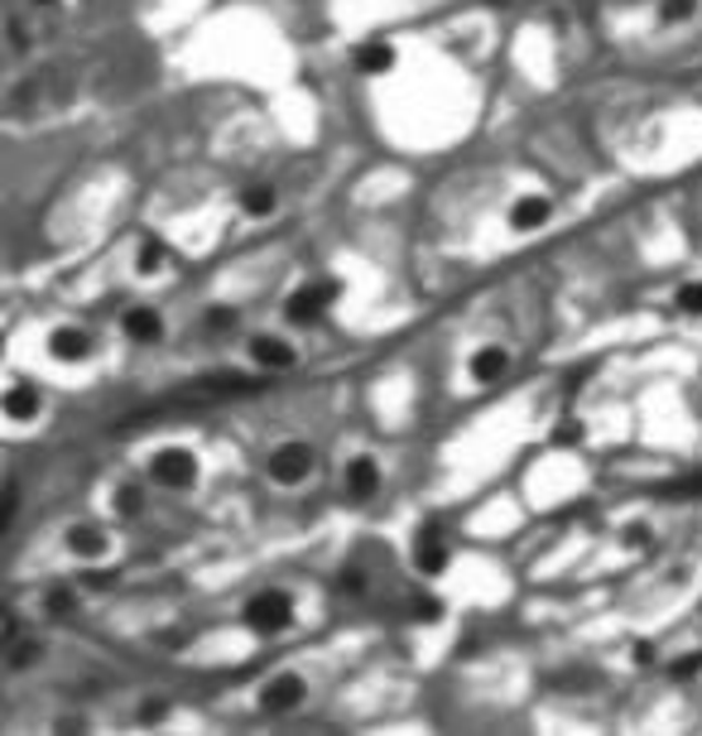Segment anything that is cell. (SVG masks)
Wrapping results in <instances>:
<instances>
[{"instance_id":"obj_1","label":"cell","mask_w":702,"mask_h":736,"mask_svg":"<svg viewBox=\"0 0 702 736\" xmlns=\"http://www.w3.org/2000/svg\"><path fill=\"white\" fill-rule=\"evenodd\" d=\"M241 626L250 630V636H260V640L284 636V630L294 626V597L280 593V587H260V593L241 607Z\"/></svg>"},{"instance_id":"obj_2","label":"cell","mask_w":702,"mask_h":736,"mask_svg":"<svg viewBox=\"0 0 702 736\" xmlns=\"http://www.w3.org/2000/svg\"><path fill=\"white\" fill-rule=\"evenodd\" d=\"M337 299H342V280H309V284H299L294 294L284 299V318L294 327H313L327 309L337 304Z\"/></svg>"},{"instance_id":"obj_3","label":"cell","mask_w":702,"mask_h":736,"mask_svg":"<svg viewBox=\"0 0 702 736\" xmlns=\"http://www.w3.org/2000/svg\"><path fill=\"white\" fill-rule=\"evenodd\" d=\"M264 477H270L274 486H299V481H309V477H313V448H309V443H299V439L274 443L270 457H264Z\"/></svg>"},{"instance_id":"obj_4","label":"cell","mask_w":702,"mask_h":736,"mask_svg":"<svg viewBox=\"0 0 702 736\" xmlns=\"http://www.w3.org/2000/svg\"><path fill=\"white\" fill-rule=\"evenodd\" d=\"M150 477L164 486V491H188L197 481V457L188 448H159L150 457Z\"/></svg>"},{"instance_id":"obj_5","label":"cell","mask_w":702,"mask_h":736,"mask_svg":"<svg viewBox=\"0 0 702 736\" xmlns=\"http://www.w3.org/2000/svg\"><path fill=\"white\" fill-rule=\"evenodd\" d=\"M506 221H510V231H544L549 221H553V198L549 193H520V198L510 203V213H506Z\"/></svg>"},{"instance_id":"obj_6","label":"cell","mask_w":702,"mask_h":736,"mask_svg":"<svg viewBox=\"0 0 702 736\" xmlns=\"http://www.w3.org/2000/svg\"><path fill=\"white\" fill-rule=\"evenodd\" d=\"M303 693H309V683H303L299 674H274V679L260 689V713H270V717L294 713V707L303 703Z\"/></svg>"},{"instance_id":"obj_7","label":"cell","mask_w":702,"mask_h":736,"mask_svg":"<svg viewBox=\"0 0 702 736\" xmlns=\"http://www.w3.org/2000/svg\"><path fill=\"white\" fill-rule=\"evenodd\" d=\"M342 491H347V501H370V496L380 491V463L370 453H356L347 472H342Z\"/></svg>"},{"instance_id":"obj_8","label":"cell","mask_w":702,"mask_h":736,"mask_svg":"<svg viewBox=\"0 0 702 736\" xmlns=\"http://www.w3.org/2000/svg\"><path fill=\"white\" fill-rule=\"evenodd\" d=\"M506 371H510V347H500V342H486L467 357V376L476 386H496V380H506Z\"/></svg>"},{"instance_id":"obj_9","label":"cell","mask_w":702,"mask_h":736,"mask_svg":"<svg viewBox=\"0 0 702 736\" xmlns=\"http://www.w3.org/2000/svg\"><path fill=\"white\" fill-rule=\"evenodd\" d=\"M246 357L260 366V371H289V366L299 361V351L289 347L284 337H270V333H260V337H250L246 342Z\"/></svg>"},{"instance_id":"obj_10","label":"cell","mask_w":702,"mask_h":736,"mask_svg":"<svg viewBox=\"0 0 702 736\" xmlns=\"http://www.w3.org/2000/svg\"><path fill=\"white\" fill-rule=\"evenodd\" d=\"M91 351H97V342H91V333H83V327H53L48 333V357L53 361L77 366V361H87Z\"/></svg>"},{"instance_id":"obj_11","label":"cell","mask_w":702,"mask_h":736,"mask_svg":"<svg viewBox=\"0 0 702 736\" xmlns=\"http://www.w3.org/2000/svg\"><path fill=\"white\" fill-rule=\"evenodd\" d=\"M447 539L439 534V530H419V539H414V569L423 573V577H439L443 569H447Z\"/></svg>"},{"instance_id":"obj_12","label":"cell","mask_w":702,"mask_h":736,"mask_svg":"<svg viewBox=\"0 0 702 736\" xmlns=\"http://www.w3.org/2000/svg\"><path fill=\"white\" fill-rule=\"evenodd\" d=\"M121 333L130 337V342H144V347H150V342H159V333H164V323H159V313L154 309H126L121 313Z\"/></svg>"},{"instance_id":"obj_13","label":"cell","mask_w":702,"mask_h":736,"mask_svg":"<svg viewBox=\"0 0 702 736\" xmlns=\"http://www.w3.org/2000/svg\"><path fill=\"white\" fill-rule=\"evenodd\" d=\"M34 414H39V390L30 380H15V386L6 390V419L10 424H30Z\"/></svg>"},{"instance_id":"obj_14","label":"cell","mask_w":702,"mask_h":736,"mask_svg":"<svg viewBox=\"0 0 702 736\" xmlns=\"http://www.w3.org/2000/svg\"><path fill=\"white\" fill-rule=\"evenodd\" d=\"M68 549H73L77 559H106L111 539H106L101 524H73V530H68Z\"/></svg>"},{"instance_id":"obj_15","label":"cell","mask_w":702,"mask_h":736,"mask_svg":"<svg viewBox=\"0 0 702 736\" xmlns=\"http://www.w3.org/2000/svg\"><path fill=\"white\" fill-rule=\"evenodd\" d=\"M356 63V73H366V77H380V73H390V63H395V48L390 44H380V39H370V44H361L352 54Z\"/></svg>"},{"instance_id":"obj_16","label":"cell","mask_w":702,"mask_h":736,"mask_svg":"<svg viewBox=\"0 0 702 736\" xmlns=\"http://www.w3.org/2000/svg\"><path fill=\"white\" fill-rule=\"evenodd\" d=\"M673 309L683 313V318H702V274L698 280H683L673 289Z\"/></svg>"},{"instance_id":"obj_17","label":"cell","mask_w":702,"mask_h":736,"mask_svg":"<svg viewBox=\"0 0 702 736\" xmlns=\"http://www.w3.org/2000/svg\"><path fill=\"white\" fill-rule=\"evenodd\" d=\"M274 203H280V198H274L270 183H256V188H246V193H241V213H250V217H270V213H274Z\"/></svg>"},{"instance_id":"obj_18","label":"cell","mask_w":702,"mask_h":736,"mask_svg":"<svg viewBox=\"0 0 702 736\" xmlns=\"http://www.w3.org/2000/svg\"><path fill=\"white\" fill-rule=\"evenodd\" d=\"M698 15V0H659V24H688Z\"/></svg>"},{"instance_id":"obj_19","label":"cell","mask_w":702,"mask_h":736,"mask_svg":"<svg viewBox=\"0 0 702 736\" xmlns=\"http://www.w3.org/2000/svg\"><path fill=\"white\" fill-rule=\"evenodd\" d=\"M116 510H121V516H140V510H144L140 486H116Z\"/></svg>"},{"instance_id":"obj_20","label":"cell","mask_w":702,"mask_h":736,"mask_svg":"<svg viewBox=\"0 0 702 736\" xmlns=\"http://www.w3.org/2000/svg\"><path fill=\"white\" fill-rule=\"evenodd\" d=\"M159 266H164V246H159V241H144V246H140V274H159Z\"/></svg>"},{"instance_id":"obj_21","label":"cell","mask_w":702,"mask_h":736,"mask_svg":"<svg viewBox=\"0 0 702 736\" xmlns=\"http://www.w3.org/2000/svg\"><path fill=\"white\" fill-rule=\"evenodd\" d=\"M231 323H236L231 309H217V313H207V318H203V327H212V333H227Z\"/></svg>"},{"instance_id":"obj_22","label":"cell","mask_w":702,"mask_h":736,"mask_svg":"<svg viewBox=\"0 0 702 736\" xmlns=\"http://www.w3.org/2000/svg\"><path fill=\"white\" fill-rule=\"evenodd\" d=\"M68 607H73V597H68V593H48V597H44V611H58V616H63Z\"/></svg>"},{"instance_id":"obj_23","label":"cell","mask_w":702,"mask_h":736,"mask_svg":"<svg viewBox=\"0 0 702 736\" xmlns=\"http://www.w3.org/2000/svg\"><path fill=\"white\" fill-rule=\"evenodd\" d=\"M34 6H58V0H34Z\"/></svg>"},{"instance_id":"obj_24","label":"cell","mask_w":702,"mask_h":736,"mask_svg":"<svg viewBox=\"0 0 702 736\" xmlns=\"http://www.w3.org/2000/svg\"><path fill=\"white\" fill-rule=\"evenodd\" d=\"M486 6H500V0H486Z\"/></svg>"}]
</instances>
